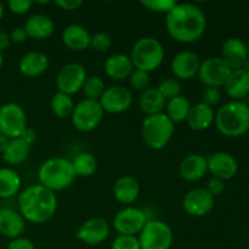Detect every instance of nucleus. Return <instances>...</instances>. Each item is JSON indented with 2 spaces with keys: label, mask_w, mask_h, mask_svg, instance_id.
I'll return each mask as SVG.
<instances>
[{
  "label": "nucleus",
  "mask_w": 249,
  "mask_h": 249,
  "mask_svg": "<svg viewBox=\"0 0 249 249\" xmlns=\"http://www.w3.org/2000/svg\"><path fill=\"white\" fill-rule=\"evenodd\" d=\"M165 28L174 40L182 44L195 43L199 40L206 32V15L197 5L177 2L165 15Z\"/></svg>",
  "instance_id": "obj_1"
},
{
  "label": "nucleus",
  "mask_w": 249,
  "mask_h": 249,
  "mask_svg": "<svg viewBox=\"0 0 249 249\" xmlns=\"http://www.w3.org/2000/svg\"><path fill=\"white\" fill-rule=\"evenodd\" d=\"M18 213L32 224H44L57 211V197L43 185H31L18 195Z\"/></svg>",
  "instance_id": "obj_2"
},
{
  "label": "nucleus",
  "mask_w": 249,
  "mask_h": 249,
  "mask_svg": "<svg viewBox=\"0 0 249 249\" xmlns=\"http://www.w3.org/2000/svg\"><path fill=\"white\" fill-rule=\"evenodd\" d=\"M216 129L228 138H241L249 131V106L242 101H230L215 113Z\"/></svg>",
  "instance_id": "obj_3"
},
{
  "label": "nucleus",
  "mask_w": 249,
  "mask_h": 249,
  "mask_svg": "<svg viewBox=\"0 0 249 249\" xmlns=\"http://www.w3.org/2000/svg\"><path fill=\"white\" fill-rule=\"evenodd\" d=\"M75 178L72 162L63 157L48 158L39 165V184L53 192L68 189L74 182Z\"/></svg>",
  "instance_id": "obj_4"
},
{
  "label": "nucleus",
  "mask_w": 249,
  "mask_h": 249,
  "mask_svg": "<svg viewBox=\"0 0 249 249\" xmlns=\"http://www.w3.org/2000/svg\"><path fill=\"white\" fill-rule=\"evenodd\" d=\"M164 55V48L158 39L155 36H142L134 43L129 57L135 70L150 73L160 67Z\"/></svg>",
  "instance_id": "obj_5"
},
{
  "label": "nucleus",
  "mask_w": 249,
  "mask_h": 249,
  "mask_svg": "<svg viewBox=\"0 0 249 249\" xmlns=\"http://www.w3.org/2000/svg\"><path fill=\"white\" fill-rule=\"evenodd\" d=\"M175 131V124L163 113L147 116L141 124L142 140L150 148L163 150L172 140Z\"/></svg>",
  "instance_id": "obj_6"
},
{
  "label": "nucleus",
  "mask_w": 249,
  "mask_h": 249,
  "mask_svg": "<svg viewBox=\"0 0 249 249\" xmlns=\"http://www.w3.org/2000/svg\"><path fill=\"white\" fill-rule=\"evenodd\" d=\"M141 249H170L174 233L167 223L150 219L138 236Z\"/></svg>",
  "instance_id": "obj_7"
},
{
  "label": "nucleus",
  "mask_w": 249,
  "mask_h": 249,
  "mask_svg": "<svg viewBox=\"0 0 249 249\" xmlns=\"http://www.w3.org/2000/svg\"><path fill=\"white\" fill-rule=\"evenodd\" d=\"M105 112L99 101L83 99L74 106L71 122L75 130L89 133L95 130L102 122Z\"/></svg>",
  "instance_id": "obj_8"
},
{
  "label": "nucleus",
  "mask_w": 249,
  "mask_h": 249,
  "mask_svg": "<svg viewBox=\"0 0 249 249\" xmlns=\"http://www.w3.org/2000/svg\"><path fill=\"white\" fill-rule=\"evenodd\" d=\"M27 128V114L21 105L6 102L0 106V134L11 140L21 138Z\"/></svg>",
  "instance_id": "obj_9"
},
{
  "label": "nucleus",
  "mask_w": 249,
  "mask_h": 249,
  "mask_svg": "<svg viewBox=\"0 0 249 249\" xmlns=\"http://www.w3.org/2000/svg\"><path fill=\"white\" fill-rule=\"evenodd\" d=\"M147 220L146 213L142 209L128 206L114 215L113 228L118 235L136 236L140 233Z\"/></svg>",
  "instance_id": "obj_10"
},
{
  "label": "nucleus",
  "mask_w": 249,
  "mask_h": 249,
  "mask_svg": "<svg viewBox=\"0 0 249 249\" xmlns=\"http://www.w3.org/2000/svg\"><path fill=\"white\" fill-rule=\"evenodd\" d=\"M88 74L84 66L78 62H71L63 66L56 75L55 84L57 91L66 95L77 94L82 90Z\"/></svg>",
  "instance_id": "obj_11"
},
{
  "label": "nucleus",
  "mask_w": 249,
  "mask_h": 249,
  "mask_svg": "<svg viewBox=\"0 0 249 249\" xmlns=\"http://www.w3.org/2000/svg\"><path fill=\"white\" fill-rule=\"evenodd\" d=\"M231 72L232 70L226 65L223 58L214 56L201 62L197 77L206 87L220 88L224 87Z\"/></svg>",
  "instance_id": "obj_12"
},
{
  "label": "nucleus",
  "mask_w": 249,
  "mask_h": 249,
  "mask_svg": "<svg viewBox=\"0 0 249 249\" xmlns=\"http://www.w3.org/2000/svg\"><path fill=\"white\" fill-rule=\"evenodd\" d=\"M215 198L206 190V187L191 189L182 198V208L189 215L195 218L206 216L213 211Z\"/></svg>",
  "instance_id": "obj_13"
},
{
  "label": "nucleus",
  "mask_w": 249,
  "mask_h": 249,
  "mask_svg": "<svg viewBox=\"0 0 249 249\" xmlns=\"http://www.w3.org/2000/svg\"><path fill=\"white\" fill-rule=\"evenodd\" d=\"M109 224L102 218H90L75 231V237L88 246H99L109 236Z\"/></svg>",
  "instance_id": "obj_14"
},
{
  "label": "nucleus",
  "mask_w": 249,
  "mask_h": 249,
  "mask_svg": "<svg viewBox=\"0 0 249 249\" xmlns=\"http://www.w3.org/2000/svg\"><path fill=\"white\" fill-rule=\"evenodd\" d=\"M99 102L104 112L112 114L124 113L131 107L133 95L130 90L124 87H109L106 88Z\"/></svg>",
  "instance_id": "obj_15"
},
{
  "label": "nucleus",
  "mask_w": 249,
  "mask_h": 249,
  "mask_svg": "<svg viewBox=\"0 0 249 249\" xmlns=\"http://www.w3.org/2000/svg\"><path fill=\"white\" fill-rule=\"evenodd\" d=\"M201 60L194 51L184 50L173 57L170 70L178 80H190L198 74Z\"/></svg>",
  "instance_id": "obj_16"
},
{
  "label": "nucleus",
  "mask_w": 249,
  "mask_h": 249,
  "mask_svg": "<svg viewBox=\"0 0 249 249\" xmlns=\"http://www.w3.org/2000/svg\"><path fill=\"white\" fill-rule=\"evenodd\" d=\"M208 172L213 178L223 181L230 180L237 174L238 163L232 155L228 152H215L207 158Z\"/></svg>",
  "instance_id": "obj_17"
},
{
  "label": "nucleus",
  "mask_w": 249,
  "mask_h": 249,
  "mask_svg": "<svg viewBox=\"0 0 249 249\" xmlns=\"http://www.w3.org/2000/svg\"><path fill=\"white\" fill-rule=\"evenodd\" d=\"M220 57L232 71L243 70L249 61L246 43L240 38H229L221 46Z\"/></svg>",
  "instance_id": "obj_18"
},
{
  "label": "nucleus",
  "mask_w": 249,
  "mask_h": 249,
  "mask_svg": "<svg viewBox=\"0 0 249 249\" xmlns=\"http://www.w3.org/2000/svg\"><path fill=\"white\" fill-rule=\"evenodd\" d=\"M26 230V220L12 208L0 209V235L15 240L21 237Z\"/></svg>",
  "instance_id": "obj_19"
},
{
  "label": "nucleus",
  "mask_w": 249,
  "mask_h": 249,
  "mask_svg": "<svg viewBox=\"0 0 249 249\" xmlns=\"http://www.w3.org/2000/svg\"><path fill=\"white\" fill-rule=\"evenodd\" d=\"M208 173L207 158L198 153L186 156L179 164V174L186 181H198Z\"/></svg>",
  "instance_id": "obj_20"
},
{
  "label": "nucleus",
  "mask_w": 249,
  "mask_h": 249,
  "mask_svg": "<svg viewBox=\"0 0 249 249\" xmlns=\"http://www.w3.org/2000/svg\"><path fill=\"white\" fill-rule=\"evenodd\" d=\"M49 68V57L41 51H29L24 53L18 62V70L23 75L36 78L43 75Z\"/></svg>",
  "instance_id": "obj_21"
},
{
  "label": "nucleus",
  "mask_w": 249,
  "mask_h": 249,
  "mask_svg": "<svg viewBox=\"0 0 249 249\" xmlns=\"http://www.w3.org/2000/svg\"><path fill=\"white\" fill-rule=\"evenodd\" d=\"M140 184L135 178L130 175H123L117 181L113 186V196L119 203L124 206H131L138 201L140 196Z\"/></svg>",
  "instance_id": "obj_22"
},
{
  "label": "nucleus",
  "mask_w": 249,
  "mask_h": 249,
  "mask_svg": "<svg viewBox=\"0 0 249 249\" xmlns=\"http://www.w3.org/2000/svg\"><path fill=\"white\" fill-rule=\"evenodd\" d=\"M90 33L82 24H68L61 34V39L66 48L72 51H84L90 46Z\"/></svg>",
  "instance_id": "obj_23"
},
{
  "label": "nucleus",
  "mask_w": 249,
  "mask_h": 249,
  "mask_svg": "<svg viewBox=\"0 0 249 249\" xmlns=\"http://www.w3.org/2000/svg\"><path fill=\"white\" fill-rule=\"evenodd\" d=\"M28 38L34 40H43L53 33L55 24L49 16L44 14H34L27 18L23 26Z\"/></svg>",
  "instance_id": "obj_24"
},
{
  "label": "nucleus",
  "mask_w": 249,
  "mask_h": 249,
  "mask_svg": "<svg viewBox=\"0 0 249 249\" xmlns=\"http://www.w3.org/2000/svg\"><path fill=\"white\" fill-rule=\"evenodd\" d=\"M214 119H215V112H214L213 107L198 102V104L191 106L185 122L191 130L203 131L212 126Z\"/></svg>",
  "instance_id": "obj_25"
},
{
  "label": "nucleus",
  "mask_w": 249,
  "mask_h": 249,
  "mask_svg": "<svg viewBox=\"0 0 249 249\" xmlns=\"http://www.w3.org/2000/svg\"><path fill=\"white\" fill-rule=\"evenodd\" d=\"M104 68L107 77L114 80L128 79L134 71L130 57L124 53H114V55L108 56L105 61Z\"/></svg>",
  "instance_id": "obj_26"
},
{
  "label": "nucleus",
  "mask_w": 249,
  "mask_h": 249,
  "mask_svg": "<svg viewBox=\"0 0 249 249\" xmlns=\"http://www.w3.org/2000/svg\"><path fill=\"white\" fill-rule=\"evenodd\" d=\"M224 88L232 101H241L249 94V72L246 70L232 71Z\"/></svg>",
  "instance_id": "obj_27"
},
{
  "label": "nucleus",
  "mask_w": 249,
  "mask_h": 249,
  "mask_svg": "<svg viewBox=\"0 0 249 249\" xmlns=\"http://www.w3.org/2000/svg\"><path fill=\"white\" fill-rule=\"evenodd\" d=\"M31 151L32 146L28 145L22 138L11 139L9 141L6 150L1 155V157L6 164L16 167V165L23 164L28 160Z\"/></svg>",
  "instance_id": "obj_28"
},
{
  "label": "nucleus",
  "mask_w": 249,
  "mask_h": 249,
  "mask_svg": "<svg viewBox=\"0 0 249 249\" xmlns=\"http://www.w3.org/2000/svg\"><path fill=\"white\" fill-rule=\"evenodd\" d=\"M165 105H167V101L160 94L157 88H147L141 92L140 99H139V108L146 116L163 113Z\"/></svg>",
  "instance_id": "obj_29"
},
{
  "label": "nucleus",
  "mask_w": 249,
  "mask_h": 249,
  "mask_svg": "<svg viewBox=\"0 0 249 249\" xmlns=\"http://www.w3.org/2000/svg\"><path fill=\"white\" fill-rule=\"evenodd\" d=\"M21 185V177L16 170L10 167L0 168V198L7 199L16 196Z\"/></svg>",
  "instance_id": "obj_30"
},
{
  "label": "nucleus",
  "mask_w": 249,
  "mask_h": 249,
  "mask_svg": "<svg viewBox=\"0 0 249 249\" xmlns=\"http://www.w3.org/2000/svg\"><path fill=\"white\" fill-rule=\"evenodd\" d=\"M190 108H191V104H190L189 99L185 97L184 95H180V96L174 97L167 102L165 114L174 124L181 123V122L186 121Z\"/></svg>",
  "instance_id": "obj_31"
},
{
  "label": "nucleus",
  "mask_w": 249,
  "mask_h": 249,
  "mask_svg": "<svg viewBox=\"0 0 249 249\" xmlns=\"http://www.w3.org/2000/svg\"><path fill=\"white\" fill-rule=\"evenodd\" d=\"M72 167L75 173V177L89 178L96 173L99 163L96 157L89 152H83L75 156L72 160Z\"/></svg>",
  "instance_id": "obj_32"
},
{
  "label": "nucleus",
  "mask_w": 249,
  "mask_h": 249,
  "mask_svg": "<svg viewBox=\"0 0 249 249\" xmlns=\"http://www.w3.org/2000/svg\"><path fill=\"white\" fill-rule=\"evenodd\" d=\"M74 106L75 105L72 96L63 94V92L56 91L51 97L50 108L53 113L60 119L71 118Z\"/></svg>",
  "instance_id": "obj_33"
},
{
  "label": "nucleus",
  "mask_w": 249,
  "mask_h": 249,
  "mask_svg": "<svg viewBox=\"0 0 249 249\" xmlns=\"http://www.w3.org/2000/svg\"><path fill=\"white\" fill-rule=\"evenodd\" d=\"M105 90H106V85H105L104 79L101 77H99V75H89L85 79L80 91H83V94H84V99L99 101Z\"/></svg>",
  "instance_id": "obj_34"
},
{
  "label": "nucleus",
  "mask_w": 249,
  "mask_h": 249,
  "mask_svg": "<svg viewBox=\"0 0 249 249\" xmlns=\"http://www.w3.org/2000/svg\"><path fill=\"white\" fill-rule=\"evenodd\" d=\"M156 88L160 94L164 97L165 101H169V100L181 95V84L175 78H165Z\"/></svg>",
  "instance_id": "obj_35"
},
{
  "label": "nucleus",
  "mask_w": 249,
  "mask_h": 249,
  "mask_svg": "<svg viewBox=\"0 0 249 249\" xmlns=\"http://www.w3.org/2000/svg\"><path fill=\"white\" fill-rule=\"evenodd\" d=\"M128 79L129 85H130L134 90H136V91L142 92L143 90L150 88V73L145 72V71L135 70V68H134V71L131 72L130 77H129Z\"/></svg>",
  "instance_id": "obj_36"
},
{
  "label": "nucleus",
  "mask_w": 249,
  "mask_h": 249,
  "mask_svg": "<svg viewBox=\"0 0 249 249\" xmlns=\"http://www.w3.org/2000/svg\"><path fill=\"white\" fill-rule=\"evenodd\" d=\"M140 4L152 12L167 15L177 5L175 0H142Z\"/></svg>",
  "instance_id": "obj_37"
},
{
  "label": "nucleus",
  "mask_w": 249,
  "mask_h": 249,
  "mask_svg": "<svg viewBox=\"0 0 249 249\" xmlns=\"http://www.w3.org/2000/svg\"><path fill=\"white\" fill-rule=\"evenodd\" d=\"M112 44H113L112 36L106 32H97V33L92 34L91 38H90V46L94 50L100 51V53L109 50Z\"/></svg>",
  "instance_id": "obj_38"
},
{
  "label": "nucleus",
  "mask_w": 249,
  "mask_h": 249,
  "mask_svg": "<svg viewBox=\"0 0 249 249\" xmlns=\"http://www.w3.org/2000/svg\"><path fill=\"white\" fill-rule=\"evenodd\" d=\"M111 249H141V247L136 236L118 235L112 242Z\"/></svg>",
  "instance_id": "obj_39"
},
{
  "label": "nucleus",
  "mask_w": 249,
  "mask_h": 249,
  "mask_svg": "<svg viewBox=\"0 0 249 249\" xmlns=\"http://www.w3.org/2000/svg\"><path fill=\"white\" fill-rule=\"evenodd\" d=\"M221 100V91L219 88L206 87V89L201 94V102L209 107L218 105Z\"/></svg>",
  "instance_id": "obj_40"
},
{
  "label": "nucleus",
  "mask_w": 249,
  "mask_h": 249,
  "mask_svg": "<svg viewBox=\"0 0 249 249\" xmlns=\"http://www.w3.org/2000/svg\"><path fill=\"white\" fill-rule=\"evenodd\" d=\"M34 2L32 0H9L7 7L15 15H26L31 11Z\"/></svg>",
  "instance_id": "obj_41"
},
{
  "label": "nucleus",
  "mask_w": 249,
  "mask_h": 249,
  "mask_svg": "<svg viewBox=\"0 0 249 249\" xmlns=\"http://www.w3.org/2000/svg\"><path fill=\"white\" fill-rule=\"evenodd\" d=\"M206 190L215 198L216 196H220L225 191V181L216 179V178H212L208 181V184H207Z\"/></svg>",
  "instance_id": "obj_42"
},
{
  "label": "nucleus",
  "mask_w": 249,
  "mask_h": 249,
  "mask_svg": "<svg viewBox=\"0 0 249 249\" xmlns=\"http://www.w3.org/2000/svg\"><path fill=\"white\" fill-rule=\"evenodd\" d=\"M6 249H36V247H34V243L29 238L18 237L11 240Z\"/></svg>",
  "instance_id": "obj_43"
},
{
  "label": "nucleus",
  "mask_w": 249,
  "mask_h": 249,
  "mask_svg": "<svg viewBox=\"0 0 249 249\" xmlns=\"http://www.w3.org/2000/svg\"><path fill=\"white\" fill-rule=\"evenodd\" d=\"M84 2L82 0H56L55 5L60 9L66 10V11H73V10H78Z\"/></svg>",
  "instance_id": "obj_44"
},
{
  "label": "nucleus",
  "mask_w": 249,
  "mask_h": 249,
  "mask_svg": "<svg viewBox=\"0 0 249 249\" xmlns=\"http://www.w3.org/2000/svg\"><path fill=\"white\" fill-rule=\"evenodd\" d=\"M10 34V39H11V43L14 44H23L27 40V33L24 31L23 27H15L11 31Z\"/></svg>",
  "instance_id": "obj_45"
},
{
  "label": "nucleus",
  "mask_w": 249,
  "mask_h": 249,
  "mask_svg": "<svg viewBox=\"0 0 249 249\" xmlns=\"http://www.w3.org/2000/svg\"><path fill=\"white\" fill-rule=\"evenodd\" d=\"M21 138L23 139L28 145L33 146L34 143L36 142V140H38V134H36V131L34 130V129L27 128L26 130H24V133L22 134Z\"/></svg>",
  "instance_id": "obj_46"
},
{
  "label": "nucleus",
  "mask_w": 249,
  "mask_h": 249,
  "mask_svg": "<svg viewBox=\"0 0 249 249\" xmlns=\"http://www.w3.org/2000/svg\"><path fill=\"white\" fill-rule=\"evenodd\" d=\"M11 44V39H10V34L5 31H0V53L6 50Z\"/></svg>",
  "instance_id": "obj_47"
},
{
  "label": "nucleus",
  "mask_w": 249,
  "mask_h": 249,
  "mask_svg": "<svg viewBox=\"0 0 249 249\" xmlns=\"http://www.w3.org/2000/svg\"><path fill=\"white\" fill-rule=\"evenodd\" d=\"M9 141H10V139H7L6 136L2 135V134H0V155H2V153H4V151L6 150L7 145H9Z\"/></svg>",
  "instance_id": "obj_48"
},
{
  "label": "nucleus",
  "mask_w": 249,
  "mask_h": 249,
  "mask_svg": "<svg viewBox=\"0 0 249 249\" xmlns=\"http://www.w3.org/2000/svg\"><path fill=\"white\" fill-rule=\"evenodd\" d=\"M4 14H5V7H4V5H2L1 2H0V19H1L2 17H4Z\"/></svg>",
  "instance_id": "obj_49"
},
{
  "label": "nucleus",
  "mask_w": 249,
  "mask_h": 249,
  "mask_svg": "<svg viewBox=\"0 0 249 249\" xmlns=\"http://www.w3.org/2000/svg\"><path fill=\"white\" fill-rule=\"evenodd\" d=\"M2 65H4V56H2V53H0V70H1Z\"/></svg>",
  "instance_id": "obj_50"
},
{
  "label": "nucleus",
  "mask_w": 249,
  "mask_h": 249,
  "mask_svg": "<svg viewBox=\"0 0 249 249\" xmlns=\"http://www.w3.org/2000/svg\"><path fill=\"white\" fill-rule=\"evenodd\" d=\"M36 4H39V5H48L49 1H48V0H46V1H36Z\"/></svg>",
  "instance_id": "obj_51"
},
{
  "label": "nucleus",
  "mask_w": 249,
  "mask_h": 249,
  "mask_svg": "<svg viewBox=\"0 0 249 249\" xmlns=\"http://www.w3.org/2000/svg\"><path fill=\"white\" fill-rule=\"evenodd\" d=\"M243 70H246L247 71V72H249V61L247 63H246V66H245V68H243Z\"/></svg>",
  "instance_id": "obj_52"
},
{
  "label": "nucleus",
  "mask_w": 249,
  "mask_h": 249,
  "mask_svg": "<svg viewBox=\"0 0 249 249\" xmlns=\"http://www.w3.org/2000/svg\"><path fill=\"white\" fill-rule=\"evenodd\" d=\"M246 46H247V53H248V58H249V41L246 44Z\"/></svg>",
  "instance_id": "obj_53"
},
{
  "label": "nucleus",
  "mask_w": 249,
  "mask_h": 249,
  "mask_svg": "<svg viewBox=\"0 0 249 249\" xmlns=\"http://www.w3.org/2000/svg\"><path fill=\"white\" fill-rule=\"evenodd\" d=\"M248 24H249V15H248Z\"/></svg>",
  "instance_id": "obj_54"
},
{
  "label": "nucleus",
  "mask_w": 249,
  "mask_h": 249,
  "mask_svg": "<svg viewBox=\"0 0 249 249\" xmlns=\"http://www.w3.org/2000/svg\"><path fill=\"white\" fill-rule=\"evenodd\" d=\"M0 249H2V248H0Z\"/></svg>",
  "instance_id": "obj_55"
}]
</instances>
